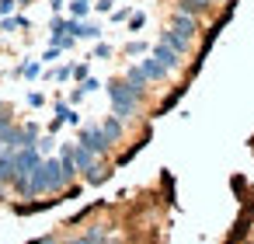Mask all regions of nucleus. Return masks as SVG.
Masks as SVG:
<instances>
[{
  "mask_svg": "<svg viewBox=\"0 0 254 244\" xmlns=\"http://www.w3.org/2000/svg\"><path fill=\"white\" fill-rule=\"evenodd\" d=\"M212 4H223V0H212Z\"/></svg>",
  "mask_w": 254,
  "mask_h": 244,
  "instance_id": "33",
  "label": "nucleus"
},
{
  "mask_svg": "<svg viewBox=\"0 0 254 244\" xmlns=\"http://www.w3.org/2000/svg\"><path fill=\"white\" fill-rule=\"evenodd\" d=\"M98 87H101V84H98V81H94V77H87V81H84V87H80V91H84V94H91V91H98Z\"/></svg>",
  "mask_w": 254,
  "mask_h": 244,
  "instance_id": "26",
  "label": "nucleus"
},
{
  "mask_svg": "<svg viewBox=\"0 0 254 244\" xmlns=\"http://www.w3.org/2000/svg\"><path fill=\"white\" fill-rule=\"evenodd\" d=\"M101 241H105V230H101V227H91L84 237H77V241H70V244H101Z\"/></svg>",
  "mask_w": 254,
  "mask_h": 244,
  "instance_id": "13",
  "label": "nucleus"
},
{
  "mask_svg": "<svg viewBox=\"0 0 254 244\" xmlns=\"http://www.w3.org/2000/svg\"><path fill=\"white\" fill-rule=\"evenodd\" d=\"M122 81H126V87H129V91H132V94H136V98H139V101H143V98H146V84H150V81H146V77H143V70H139V67H129V70H126V77H122Z\"/></svg>",
  "mask_w": 254,
  "mask_h": 244,
  "instance_id": "6",
  "label": "nucleus"
},
{
  "mask_svg": "<svg viewBox=\"0 0 254 244\" xmlns=\"http://www.w3.org/2000/svg\"><path fill=\"white\" fill-rule=\"evenodd\" d=\"M160 42H164V46H167V49H174V53H178V56H185V53H188V49H191V42H188V39H181V35H178V32H171V28H167V32H164V35H160Z\"/></svg>",
  "mask_w": 254,
  "mask_h": 244,
  "instance_id": "8",
  "label": "nucleus"
},
{
  "mask_svg": "<svg viewBox=\"0 0 254 244\" xmlns=\"http://www.w3.org/2000/svg\"><path fill=\"white\" fill-rule=\"evenodd\" d=\"M112 4H115V0H98L94 7H98V11H112Z\"/></svg>",
  "mask_w": 254,
  "mask_h": 244,
  "instance_id": "30",
  "label": "nucleus"
},
{
  "mask_svg": "<svg viewBox=\"0 0 254 244\" xmlns=\"http://www.w3.org/2000/svg\"><path fill=\"white\" fill-rule=\"evenodd\" d=\"M150 56H153V60H157V63H160V67L167 70V74H174V70H181V56H178L174 49H167L164 42H157V46L150 49Z\"/></svg>",
  "mask_w": 254,
  "mask_h": 244,
  "instance_id": "5",
  "label": "nucleus"
},
{
  "mask_svg": "<svg viewBox=\"0 0 254 244\" xmlns=\"http://www.w3.org/2000/svg\"><path fill=\"white\" fill-rule=\"evenodd\" d=\"M66 122H70V126H77V122H80V115H77V112H73L66 101H56V119H53V129L66 126Z\"/></svg>",
  "mask_w": 254,
  "mask_h": 244,
  "instance_id": "7",
  "label": "nucleus"
},
{
  "mask_svg": "<svg viewBox=\"0 0 254 244\" xmlns=\"http://www.w3.org/2000/svg\"><path fill=\"white\" fill-rule=\"evenodd\" d=\"M70 35V18H53V39Z\"/></svg>",
  "mask_w": 254,
  "mask_h": 244,
  "instance_id": "17",
  "label": "nucleus"
},
{
  "mask_svg": "<svg viewBox=\"0 0 254 244\" xmlns=\"http://www.w3.org/2000/svg\"><path fill=\"white\" fill-rule=\"evenodd\" d=\"M80 147H87L94 157H105V154L112 150V143H108L105 133H101V126H84V129H80Z\"/></svg>",
  "mask_w": 254,
  "mask_h": 244,
  "instance_id": "2",
  "label": "nucleus"
},
{
  "mask_svg": "<svg viewBox=\"0 0 254 244\" xmlns=\"http://www.w3.org/2000/svg\"><path fill=\"white\" fill-rule=\"evenodd\" d=\"M94 56H101V60H105V56H112V46H105V42H101V46L94 49Z\"/></svg>",
  "mask_w": 254,
  "mask_h": 244,
  "instance_id": "28",
  "label": "nucleus"
},
{
  "mask_svg": "<svg viewBox=\"0 0 254 244\" xmlns=\"http://www.w3.org/2000/svg\"><path fill=\"white\" fill-rule=\"evenodd\" d=\"M87 4H91V0H87Z\"/></svg>",
  "mask_w": 254,
  "mask_h": 244,
  "instance_id": "35",
  "label": "nucleus"
},
{
  "mask_svg": "<svg viewBox=\"0 0 254 244\" xmlns=\"http://www.w3.org/2000/svg\"><path fill=\"white\" fill-rule=\"evenodd\" d=\"M49 77L53 81H70L73 77V67H56V70H49Z\"/></svg>",
  "mask_w": 254,
  "mask_h": 244,
  "instance_id": "19",
  "label": "nucleus"
},
{
  "mask_svg": "<svg viewBox=\"0 0 254 244\" xmlns=\"http://www.w3.org/2000/svg\"><path fill=\"white\" fill-rule=\"evenodd\" d=\"M91 14V4H87V0H73V4H70V18L73 21H84Z\"/></svg>",
  "mask_w": 254,
  "mask_h": 244,
  "instance_id": "14",
  "label": "nucleus"
},
{
  "mask_svg": "<svg viewBox=\"0 0 254 244\" xmlns=\"http://www.w3.org/2000/svg\"><path fill=\"white\" fill-rule=\"evenodd\" d=\"M73 77H77V81H87V77H91L87 63H77V67H73Z\"/></svg>",
  "mask_w": 254,
  "mask_h": 244,
  "instance_id": "22",
  "label": "nucleus"
},
{
  "mask_svg": "<svg viewBox=\"0 0 254 244\" xmlns=\"http://www.w3.org/2000/svg\"><path fill=\"white\" fill-rule=\"evenodd\" d=\"M126 53H129V56H143V53H150V46L136 39V42H129V46H126Z\"/></svg>",
  "mask_w": 254,
  "mask_h": 244,
  "instance_id": "18",
  "label": "nucleus"
},
{
  "mask_svg": "<svg viewBox=\"0 0 254 244\" xmlns=\"http://www.w3.org/2000/svg\"><path fill=\"white\" fill-rule=\"evenodd\" d=\"M139 70H143V77H146V81H164V77H167V70H164L153 56H146V60L139 63Z\"/></svg>",
  "mask_w": 254,
  "mask_h": 244,
  "instance_id": "12",
  "label": "nucleus"
},
{
  "mask_svg": "<svg viewBox=\"0 0 254 244\" xmlns=\"http://www.w3.org/2000/svg\"><path fill=\"white\" fill-rule=\"evenodd\" d=\"M209 7H212V0H178V11H181V14H191V18L205 14Z\"/></svg>",
  "mask_w": 254,
  "mask_h": 244,
  "instance_id": "10",
  "label": "nucleus"
},
{
  "mask_svg": "<svg viewBox=\"0 0 254 244\" xmlns=\"http://www.w3.org/2000/svg\"><path fill=\"white\" fill-rule=\"evenodd\" d=\"M14 181V154L4 150L0 154V185H11Z\"/></svg>",
  "mask_w": 254,
  "mask_h": 244,
  "instance_id": "11",
  "label": "nucleus"
},
{
  "mask_svg": "<svg viewBox=\"0 0 254 244\" xmlns=\"http://www.w3.org/2000/svg\"><path fill=\"white\" fill-rule=\"evenodd\" d=\"M101 133H105V140H108V143L115 147V143L122 140V133H126V129H122V119H115V115H108V119L101 122Z\"/></svg>",
  "mask_w": 254,
  "mask_h": 244,
  "instance_id": "9",
  "label": "nucleus"
},
{
  "mask_svg": "<svg viewBox=\"0 0 254 244\" xmlns=\"http://www.w3.org/2000/svg\"><path fill=\"white\" fill-rule=\"evenodd\" d=\"M42 101H46V98H42L39 91H32V94H28V105H32V108H42Z\"/></svg>",
  "mask_w": 254,
  "mask_h": 244,
  "instance_id": "27",
  "label": "nucleus"
},
{
  "mask_svg": "<svg viewBox=\"0 0 254 244\" xmlns=\"http://www.w3.org/2000/svg\"><path fill=\"white\" fill-rule=\"evenodd\" d=\"M18 28H28V21L25 18H4V21H0V32H18Z\"/></svg>",
  "mask_w": 254,
  "mask_h": 244,
  "instance_id": "16",
  "label": "nucleus"
},
{
  "mask_svg": "<svg viewBox=\"0 0 254 244\" xmlns=\"http://www.w3.org/2000/svg\"><path fill=\"white\" fill-rule=\"evenodd\" d=\"M126 18H132V11H129V7H122V11H112V21H126Z\"/></svg>",
  "mask_w": 254,
  "mask_h": 244,
  "instance_id": "24",
  "label": "nucleus"
},
{
  "mask_svg": "<svg viewBox=\"0 0 254 244\" xmlns=\"http://www.w3.org/2000/svg\"><path fill=\"white\" fill-rule=\"evenodd\" d=\"M0 154H4V147H0Z\"/></svg>",
  "mask_w": 254,
  "mask_h": 244,
  "instance_id": "34",
  "label": "nucleus"
},
{
  "mask_svg": "<svg viewBox=\"0 0 254 244\" xmlns=\"http://www.w3.org/2000/svg\"><path fill=\"white\" fill-rule=\"evenodd\" d=\"M42 178H46V192H60V188L70 185V181L63 178L60 157H42Z\"/></svg>",
  "mask_w": 254,
  "mask_h": 244,
  "instance_id": "3",
  "label": "nucleus"
},
{
  "mask_svg": "<svg viewBox=\"0 0 254 244\" xmlns=\"http://www.w3.org/2000/svg\"><path fill=\"white\" fill-rule=\"evenodd\" d=\"M14 7H18L14 0H0V18H11V14H14Z\"/></svg>",
  "mask_w": 254,
  "mask_h": 244,
  "instance_id": "20",
  "label": "nucleus"
},
{
  "mask_svg": "<svg viewBox=\"0 0 254 244\" xmlns=\"http://www.w3.org/2000/svg\"><path fill=\"white\" fill-rule=\"evenodd\" d=\"M108 98H112V112H115V119H132L136 112H139V98L126 87V81H112L108 84Z\"/></svg>",
  "mask_w": 254,
  "mask_h": 244,
  "instance_id": "1",
  "label": "nucleus"
},
{
  "mask_svg": "<svg viewBox=\"0 0 254 244\" xmlns=\"http://www.w3.org/2000/svg\"><path fill=\"white\" fill-rule=\"evenodd\" d=\"M39 74H42V63H39V60H32V63H21V67H18V77H28V81H35Z\"/></svg>",
  "mask_w": 254,
  "mask_h": 244,
  "instance_id": "15",
  "label": "nucleus"
},
{
  "mask_svg": "<svg viewBox=\"0 0 254 244\" xmlns=\"http://www.w3.org/2000/svg\"><path fill=\"white\" fill-rule=\"evenodd\" d=\"M14 4H18V7H25V4H28V0H14Z\"/></svg>",
  "mask_w": 254,
  "mask_h": 244,
  "instance_id": "32",
  "label": "nucleus"
},
{
  "mask_svg": "<svg viewBox=\"0 0 254 244\" xmlns=\"http://www.w3.org/2000/svg\"><path fill=\"white\" fill-rule=\"evenodd\" d=\"M49 4H53V11H56V14L63 11V0H49Z\"/></svg>",
  "mask_w": 254,
  "mask_h": 244,
  "instance_id": "31",
  "label": "nucleus"
},
{
  "mask_svg": "<svg viewBox=\"0 0 254 244\" xmlns=\"http://www.w3.org/2000/svg\"><path fill=\"white\" fill-rule=\"evenodd\" d=\"M56 56H60V49H56V46H49V49H46V53H42V63H53V60H56Z\"/></svg>",
  "mask_w": 254,
  "mask_h": 244,
  "instance_id": "25",
  "label": "nucleus"
},
{
  "mask_svg": "<svg viewBox=\"0 0 254 244\" xmlns=\"http://www.w3.org/2000/svg\"><path fill=\"white\" fill-rule=\"evenodd\" d=\"M167 28H171V32H178L181 39H188V42H191V39L198 35V18H191V14H181V11H174V14H171V25H167Z\"/></svg>",
  "mask_w": 254,
  "mask_h": 244,
  "instance_id": "4",
  "label": "nucleus"
},
{
  "mask_svg": "<svg viewBox=\"0 0 254 244\" xmlns=\"http://www.w3.org/2000/svg\"><path fill=\"white\" fill-rule=\"evenodd\" d=\"M35 150H39V154H49V150H53V136H42V140L35 143Z\"/></svg>",
  "mask_w": 254,
  "mask_h": 244,
  "instance_id": "23",
  "label": "nucleus"
},
{
  "mask_svg": "<svg viewBox=\"0 0 254 244\" xmlns=\"http://www.w3.org/2000/svg\"><path fill=\"white\" fill-rule=\"evenodd\" d=\"M143 25H146V14H132L129 18V32H139Z\"/></svg>",
  "mask_w": 254,
  "mask_h": 244,
  "instance_id": "21",
  "label": "nucleus"
},
{
  "mask_svg": "<svg viewBox=\"0 0 254 244\" xmlns=\"http://www.w3.org/2000/svg\"><path fill=\"white\" fill-rule=\"evenodd\" d=\"M11 122H14V119H11V115H7V112H0V133H4V129H7V126H11Z\"/></svg>",
  "mask_w": 254,
  "mask_h": 244,
  "instance_id": "29",
  "label": "nucleus"
}]
</instances>
